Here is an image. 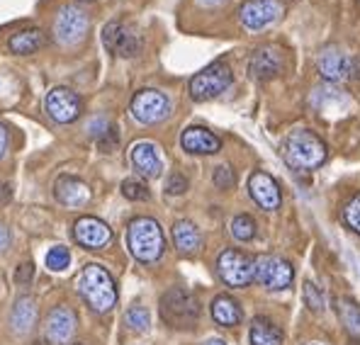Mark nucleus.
I'll return each instance as SVG.
<instances>
[{
    "label": "nucleus",
    "mask_w": 360,
    "mask_h": 345,
    "mask_svg": "<svg viewBox=\"0 0 360 345\" xmlns=\"http://www.w3.org/2000/svg\"><path fill=\"white\" fill-rule=\"evenodd\" d=\"M68 263H71V253H68V248L54 246L49 253H46V268L54 270V273H59V270H66Z\"/></svg>",
    "instance_id": "7c9ffc66"
},
{
    "label": "nucleus",
    "mask_w": 360,
    "mask_h": 345,
    "mask_svg": "<svg viewBox=\"0 0 360 345\" xmlns=\"http://www.w3.org/2000/svg\"><path fill=\"white\" fill-rule=\"evenodd\" d=\"M185 190H188V180H185V175L173 173L171 178L166 180V193L168 195H183Z\"/></svg>",
    "instance_id": "f704fd0d"
},
{
    "label": "nucleus",
    "mask_w": 360,
    "mask_h": 345,
    "mask_svg": "<svg viewBox=\"0 0 360 345\" xmlns=\"http://www.w3.org/2000/svg\"><path fill=\"white\" fill-rule=\"evenodd\" d=\"M122 195H124L127 200H131V202L151 200L149 188H146V183H144V180H139V178H127L124 183H122Z\"/></svg>",
    "instance_id": "cd10ccee"
},
{
    "label": "nucleus",
    "mask_w": 360,
    "mask_h": 345,
    "mask_svg": "<svg viewBox=\"0 0 360 345\" xmlns=\"http://www.w3.org/2000/svg\"><path fill=\"white\" fill-rule=\"evenodd\" d=\"M161 318L171 328H193L200 318V301L193 292L183 287H173L161 297V304H158Z\"/></svg>",
    "instance_id": "20e7f679"
},
{
    "label": "nucleus",
    "mask_w": 360,
    "mask_h": 345,
    "mask_svg": "<svg viewBox=\"0 0 360 345\" xmlns=\"http://www.w3.org/2000/svg\"><path fill=\"white\" fill-rule=\"evenodd\" d=\"M90 27L88 15L78 5H63L54 20V37L63 46H73L86 39Z\"/></svg>",
    "instance_id": "9d476101"
},
{
    "label": "nucleus",
    "mask_w": 360,
    "mask_h": 345,
    "mask_svg": "<svg viewBox=\"0 0 360 345\" xmlns=\"http://www.w3.org/2000/svg\"><path fill=\"white\" fill-rule=\"evenodd\" d=\"M251 345H283L285 336L278 326H275L270 318L266 316H256L251 321Z\"/></svg>",
    "instance_id": "393cba45"
},
{
    "label": "nucleus",
    "mask_w": 360,
    "mask_h": 345,
    "mask_svg": "<svg viewBox=\"0 0 360 345\" xmlns=\"http://www.w3.org/2000/svg\"><path fill=\"white\" fill-rule=\"evenodd\" d=\"M302 297H304L307 309L314 311V314H321V311L326 309L324 294H321V289L316 287L314 282H304V289H302Z\"/></svg>",
    "instance_id": "c756f323"
},
{
    "label": "nucleus",
    "mask_w": 360,
    "mask_h": 345,
    "mask_svg": "<svg viewBox=\"0 0 360 345\" xmlns=\"http://www.w3.org/2000/svg\"><path fill=\"white\" fill-rule=\"evenodd\" d=\"M127 246H129V253L139 263L146 265L156 263L163 256V248H166L158 221L151 219V216H136V219H131L129 226H127Z\"/></svg>",
    "instance_id": "7ed1b4c3"
},
{
    "label": "nucleus",
    "mask_w": 360,
    "mask_h": 345,
    "mask_svg": "<svg viewBox=\"0 0 360 345\" xmlns=\"http://www.w3.org/2000/svg\"><path fill=\"white\" fill-rule=\"evenodd\" d=\"M46 44V34L37 27H30V30H22V32H15L10 37L8 46L13 54H20V56H30L34 51H39L41 46Z\"/></svg>",
    "instance_id": "5701e85b"
},
{
    "label": "nucleus",
    "mask_w": 360,
    "mask_h": 345,
    "mask_svg": "<svg viewBox=\"0 0 360 345\" xmlns=\"http://www.w3.org/2000/svg\"><path fill=\"white\" fill-rule=\"evenodd\" d=\"M37 321V304L32 297H20L18 304H15L13 314H10V326H13L15 333H30L32 326Z\"/></svg>",
    "instance_id": "b1692460"
},
{
    "label": "nucleus",
    "mask_w": 360,
    "mask_h": 345,
    "mask_svg": "<svg viewBox=\"0 0 360 345\" xmlns=\"http://www.w3.org/2000/svg\"><path fill=\"white\" fill-rule=\"evenodd\" d=\"M129 112L141 124H156V122H163L171 115V103L161 90L144 88L131 98Z\"/></svg>",
    "instance_id": "9b49d317"
},
{
    "label": "nucleus",
    "mask_w": 360,
    "mask_h": 345,
    "mask_svg": "<svg viewBox=\"0 0 360 345\" xmlns=\"http://www.w3.org/2000/svg\"><path fill=\"white\" fill-rule=\"evenodd\" d=\"M248 193H251L253 202L266 211H275L283 204V195H280L278 183L263 171H256L248 178Z\"/></svg>",
    "instance_id": "f3484780"
},
{
    "label": "nucleus",
    "mask_w": 360,
    "mask_h": 345,
    "mask_svg": "<svg viewBox=\"0 0 360 345\" xmlns=\"http://www.w3.org/2000/svg\"><path fill=\"white\" fill-rule=\"evenodd\" d=\"M217 273L229 287H248L253 282V258L236 248H226L217 258Z\"/></svg>",
    "instance_id": "0eeeda50"
},
{
    "label": "nucleus",
    "mask_w": 360,
    "mask_h": 345,
    "mask_svg": "<svg viewBox=\"0 0 360 345\" xmlns=\"http://www.w3.org/2000/svg\"><path fill=\"white\" fill-rule=\"evenodd\" d=\"M316 68H319L321 78L331 83H341L346 78H358V58H351L341 46L331 44L324 46L316 56Z\"/></svg>",
    "instance_id": "1a4fd4ad"
},
{
    "label": "nucleus",
    "mask_w": 360,
    "mask_h": 345,
    "mask_svg": "<svg viewBox=\"0 0 360 345\" xmlns=\"http://www.w3.org/2000/svg\"><path fill=\"white\" fill-rule=\"evenodd\" d=\"M343 221L356 233H360V195H356V197L346 204V209H343Z\"/></svg>",
    "instance_id": "2f4dec72"
},
{
    "label": "nucleus",
    "mask_w": 360,
    "mask_h": 345,
    "mask_svg": "<svg viewBox=\"0 0 360 345\" xmlns=\"http://www.w3.org/2000/svg\"><path fill=\"white\" fill-rule=\"evenodd\" d=\"M95 141H98V148H100V151H103V153H110V151H112L115 146L120 144V134H117V126H115V124H110V129L105 131V134L100 136V139H95Z\"/></svg>",
    "instance_id": "72a5a7b5"
},
{
    "label": "nucleus",
    "mask_w": 360,
    "mask_h": 345,
    "mask_svg": "<svg viewBox=\"0 0 360 345\" xmlns=\"http://www.w3.org/2000/svg\"><path fill=\"white\" fill-rule=\"evenodd\" d=\"M205 345H226L224 341H219V338H212V341H207Z\"/></svg>",
    "instance_id": "a19ab883"
},
{
    "label": "nucleus",
    "mask_w": 360,
    "mask_h": 345,
    "mask_svg": "<svg viewBox=\"0 0 360 345\" xmlns=\"http://www.w3.org/2000/svg\"><path fill=\"white\" fill-rule=\"evenodd\" d=\"M124 323L131 328V331H136V333L149 331V326H151L149 309H146V306H131V309L124 314Z\"/></svg>",
    "instance_id": "bb28decb"
},
{
    "label": "nucleus",
    "mask_w": 360,
    "mask_h": 345,
    "mask_svg": "<svg viewBox=\"0 0 360 345\" xmlns=\"http://www.w3.org/2000/svg\"><path fill=\"white\" fill-rule=\"evenodd\" d=\"M336 314L341 318V326L351 333L353 338H360V304L351 297L336 299Z\"/></svg>",
    "instance_id": "a878e982"
},
{
    "label": "nucleus",
    "mask_w": 360,
    "mask_h": 345,
    "mask_svg": "<svg viewBox=\"0 0 360 345\" xmlns=\"http://www.w3.org/2000/svg\"><path fill=\"white\" fill-rule=\"evenodd\" d=\"M76 289L83 301L98 314H108L117 304V285L103 265H86L76 278Z\"/></svg>",
    "instance_id": "f03ea898"
},
{
    "label": "nucleus",
    "mask_w": 360,
    "mask_h": 345,
    "mask_svg": "<svg viewBox=\"0 0 360 345\" xmlns=\"http://www.w3.org/2000/svg\"><path fill=\"white\" fill-rule=\"evenodd\" d=\"M83 110V103L71 88H54L46 95V112L59 124H68L73 122Z\"/></svg>",
    "instance_id": "2eb2a0df"
},
{
    "label": "nucleus",
    "mask_w": 360,
    "mask_h": 345,
    "mask_svg": "<svg viewBox=\"0 0 360 345\" xmlns=\"http://www.w3.org/2000/svg\"><path fill=\"white\" fill-rule=\"evenodd\" d=\"M280 15H283V3L280 0H248L239 10L241 25L251 32L270 27L273 22H278Z\"/></svg>",
    "instance_id": "f8f14e48"
},
{
    "label": "nucleus",
    "mask_w": 360,
    "mask_h": 345,
    "mask_svg": "<svg viewBox=\"0 0 360 345\" xmlns=\"http://www.w3.org/2000/svg\"><path fill=\"white\" fill-rule=\"evenodd\" d=\"M5 148H8V129L0 124V156L5 153Z\"/></svg>",
    "instance_id": "58836bf2"
},
{
    "label": "nucleus",
    "mask_w": 360,
    "mask_h": 345,
    "mask_svg": "<svg viewBox=\"0 0 360 345\" xmlns=\"http://www.w3.org/2000/svg\"><path fill=\"white\" fill-rule=\"evenodd\" d=\"M54 197L61 202L68 209H78V207H86L90 200V190L83 180L73 178V175H61L54 183Z\"/></svg>",
    "instance_id": "6ab92c4d"
},
{
    "label": "nucleus",
    "mask_w": 360,
    "mask_h": 345,
    "mask_svg": "<svg viewBox=\"0 0 360 345\" xmlns=\"http://www.w3.org/2000/svg\"><path fill=\"white\" fill-rule=\"evenodd\" d=\"M78 316L68 306H54L44 321V336L51 345H66L73 338Z\"/></svg>",
    "instance_id": "4468645a"
},
{
    "label": "nucleus",
    "mask_w": 360,
    "mask_h": 345,
    "mask_svg": "<svg viewBox=\"0 0 360 345\" xmlns=\"http://www.w3.org/2000/svg\"><path fill=\"white\" fill-rule=\"evenodd\" d=\"M231 236L236 241H251L256 236V221L251 219L248 214H239L231 219Z\"/></svg>",
    "instance_id": "c85d7f7f"
},
{
    "label": "nucleus",
    "mask_w": 360,
    "mask_h": 345,
    "mask_svg": "<svg viewBox=\"0 0 360 345\" xmlns=\"http://www.w3.org/2000/svg\"><path fill=\"white\" fill-rule=\"evenodd\" d=\"M103 44L110 54L122 56V58H131L141 51V34L136 32V27H131L129 22H122V20H112V22L105 25L103 30Z\"/></svg>",
    "instance_id": "6e6552de"
},
{
    "label": "nucleus",
    "mask_w": 360,
    "mask_h": 345,
    "mask_svg": "<svg viewBox=\"0 0 360 345\" xmlns=\"http://www.w3.org/2000/svg\"><path fill=\"white\" fill-rule=\"evenodd\" d=\"M283 71V54L278 46H261L253 51L251 61H248V73L256 81H270Z\"/></svg>",
    "instance_id": "a211bd4d"
},
{
    "label": "nucleus",
    "mask_w": 360,
    "mask_h": 345,
    "mask_svg": "<svg viewBox=\"0 0 360 345\" xmlns=\"http://www.w3.org/2000/svg\"><path fill=\"white\" fill-rule=\"evenodd\" d=\"M180 146L188 153L210 156V153L219 151L221 141H219V136H214L210 129H205V126H190V129H185L183 136H180Z\"/></svg>",
    "instance_id": "aec40b11"
},
{
    "label": "nucleus",
    "mask_w": 360,
    "mask_h": 345,
    "mask_svg": "<svg viewBox=\"0 0 360 345\" xmlns=\"http://www.w3.org/2000/svg\"><path fill=\"white\" fill-rule=\"evenodd\" d=\"M224 0H198V5H205V8H214V5H221Z\"/></svg>",
    "instance_id": "ea45409f"
},
{
    "label": "nucleus",
    "mask_w": 360,
    "mask_h": 345,
    "mask_svg": "<svg viewBox=\"0 0 360 345\" xmlns=\"http://www.w3.org/2000/svg\"><path fill=\"white\" fill-rule=\"evenodd\" d=\"M311 345H316V343H311Z\"/></svg>",
    "instance_id": "79ce46f5"
},
{
    "label": "nucleus",
    "mask_w": 360,
    "mask_h": 345,
    "mask_svg": "<svg viewBox=\"0 0 360 345\" xmlns=\"http://www.w3.org/2000/svg\"><path fill=\"white\" fill-rule=\"evenodd\" d=\"M32 275H34V263H20L18 270H15V282L18 285H27L32 280Z\"/></svg>",
    "instance_id": "c9c22d12"
},
{
    "label": "nucleus",
    "mask_w": 360,
    "mask_h": 345,
    "mask_svg": "<svg viewBox=\"0 0 360 345\" xmlns=\"http://www.w3.org/2000/svg\"><path fill=\"white\" fill-rule=\"evenodd\" d=\"M8 246H10V233H8V229H5L3 224H0V253H3Z\"/></svg>",
    "instance_id": "4c0bfd02"
},
{
    "label": "nucleus",
    "mask_w": 360,
    "mask_h": 345,
    "mask_svg": "<svg viewBox=\"0 0 360 345\" xmlns=\"http://www.w3.org/2000/svg\"><path fill=\"white\" fill-rule=\"evenodd\" d=\"M210 311H212V318H214V321L219 323V326H224V328L239 326L241 318H243V311H241L239 301H236L234 297H229V294L214 297V299H212Z\"/></svg>",
    "instance_id": "412c9836"
},
{
    "label": "nucleus",
    "mask_w": 360,
    "mask_h": 345,
    "mask_svg": "<svg viewBox=\"0 0 360 345\" xmlns=\"http://www.w3.org/2000/svg\"><path fill=\"white\" fill-rule=\"evenodd\" d=\"M283 158L292 171L300 173H309L316 171L321 163L326 161V144L321 141V136H316L314 131L309 129H295L285 136L283 146Z\"/></svg>",
    "instance_id": "f257e3e1"
},
{
    "label": "nucleus",
    "mask_w": 360,
    "mask_h": 345,
    "mask_svg": "<svg viewBox=\"0 0 360 345\" xmlns=\"http://www.w3.org/2000/svg\"><path fill=\"white\" fill-rule=\"evenodd\" d=\"M73 238L78 241V246L88 248V251H100L112 241V229L105 224L103 219L95 216H81L73 224Z\"/></svg>",
    "instance_id": "ddd939ff"
},
{
    "label": "nucleus",
    "mask_w": 360,
    "mask_h": 345,
    "mask_svg": "<svg viewBox=\"0 0 360 345\" xmlns=\"http://www.w3.org/2000/svg\"><path fill=\"white\" fill-rule=\"evenodd\" d=\"M173 243H176L180 253L190 256V253H195L202 246V233L190 219H180L173 224Z\"/></svg>",
    "instance_id": "4be33fe9"
},
{
    "label": "nucleus",
    "mask_w": 360,
    "mask_h": 345,
    "mask_svg": "<svg viewBox=\"0 0 360 345\" xmlns=\"http://www.w3.org/2000/svg\"><path fill=\"white\" fill-rule=\"evenodd\" d=\"M10 200H13V188H10V183H0V204H8Z\"/></svg>",
    "instance_id": "e433bc0d"
},
{
    "label": "nucleus",
    "mask_w": 360,
    "mask_h": 345,
    "mask_svg": "<svg viewBox=\"0 0 360 345\" xmlns=\"http://www.w3.org/2000/svg\"><path fill=\"white\" fill-rule=\"evenodd\" d=\"M231 81H234V73H231L229 63L214 61V63H210L207 68H202V71L195 73V76L190 78V86H188L190 98H193L195 103H207V100H214L231 86Z\"/></svg>",
    "instance_id": "39448f33"
},
{
    "label": "nucleus",
    "mask_w": 360,
    "mask_h": 345,
    "mask_svg": "<svg viewBox=\"0 0 360 345\" xmlns=\"http://www.w3.org/2000/svg\"><path fill=\"white\" fill-rule=\"evenodd\" d=\"M253 280L270 292L288 289L295 280V268L280 256H258L253 258Z\"/></svg>",
    "instance_id": "423d86ee"
},
{
    "label": "nucleus",
    "mask_w": 360,
    "mask_h": 345,
    "mask_svg": "<svg viewBox=\"0 0 360 345\" xmlns=\"http://www.w3.org/2000/svg\"><path fill=\"white\" fill-rule=\"evenodd\" d=\"M129 158H131L134 171L139 173L141 178H149V180L161 178L163 161H161V153H158L156 144H151V141H136V144L129 148Z\"/></svg>",
    "instance_id": "dca6fc26"
},
{
    "label": "nucleus",
    "mask_w": 360,
    "mask_h": 345,
    "mask_svg": "<svg viewBox=\"0 0 360 345\" xmlns=\"http://www.w3.org/2000/svg\"><path fill=\"white\" fill-rule=\"evenodd\" d=\"M212 180H214V185L219 190H231V188H234V183H236V175H234V171H231L229 166H219L214 171V178H212Z\"/></svg>",
    "instance_id": "473e14b6"
}]
</instances>
